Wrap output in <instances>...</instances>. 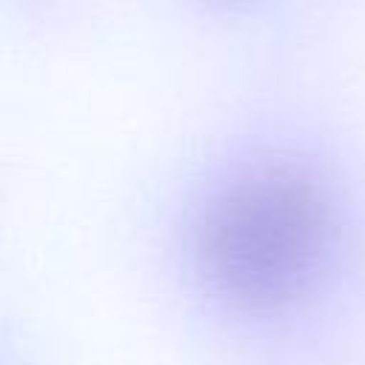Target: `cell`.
<instances>
[{"label": "cell", "instance_id": "obj_1", "mask_svg": "<svg viewBox=\"0 0 365 365\" xmlns=\"http://www.w3.org/2000/svg\"><path fill=\"white\" fill-rule=\"evenodd\" d=\"M202 3H208V6H214V9H222V6H237V3H242V0H202Z\"/></svg>", "mask_w": 365, "mask_h": 365}]
</instances>
